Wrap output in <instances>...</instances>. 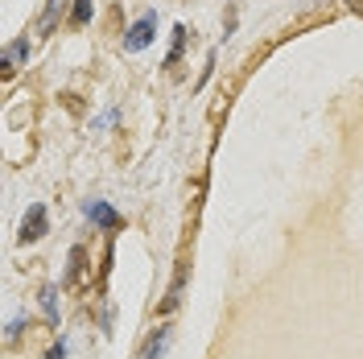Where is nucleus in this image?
Wrapping results in <instances>:
<instances>
[{"mask_svg": "<svg viewBox=\"0 0 363 359\" xmlns=\"http://www.w3.org/2000/svg\"><path fill=\"white\" fill-rule=\"evenodd\" d=\"M42 310H45L50 322H58V289H54V285H45L42 289Z\"/></svg>", "mask_w": 363, "mask_h": 359, "instance_id": "423d86ee", "label": "nucleus"}, {"mask_svg": "<svg viewBox=\"0 0 363 359\" xmlns=\"http://www.w3.org/2000/svg\"><path fill=\"white\" fill-rule=\"evenodd\" d=\"M25 58H29V42H13V45H4V67H21Z\"/></svg>", "mask_w": 363, "mask_h": 359, "instance_id": "39448f33", "label": "nucleus"}, {"mask_svg": "<svg viewBox=\"0 0 363 359\" xmlns=\"http://www.w3.org/2000/svg\"><path fill=\"white\" fill-rule=\"evenodd\" d=\"M87 215H91L99 227H108V231H116V227H120V215H116L108 202H87Z\"/></svg>", "mask_w": 363, "mask_h": 359, "instance_id": "7ed1b4c3", "label": "nucleus"}, {"mask_svg": "<svg viewBox=\"0 0 363 359\" xmlns=\"http://www.w3.org/2000/svg\"><path fill=\"white\" fill-rule=\"evenodd\" d=\"M153 29H157V17H153V13H145V17H140L133 29H128V38H124V50H128V54H140L145 45L153 42Z\"/></svg>", "mask_w": 363, "mask_h": 359, "instance_id": "f257e3e1", "label": "nucleus"}, {"mask_svg": "<svg viewBox=\"0 0 363 359\" xmlns=\"http://www.w3.org/2000/svg\"><path fill=\"white\" fill-rule=\"evenodd\" d=\"M91 21V0H74V25Z\"/></svg>", "mask_w": 363, "mask_h": 359, "instance_id": "1a4fd4ad", "label": "nucleus"}, {"mask_svg": "<svg viewBox=\"0 0 363 359\" xmlns=\"http://www.w3.org/2000/svg\"><path fill=\"white\" fill-rule=\"evenodd\" d=\"M45 359H62V347H54V351H50Z\"/></svg>", "mask_w": 363, "mask_h": 359, "instance_id": "9d476101", "label": "nucleus"}, {"mask_svg": "<svg viewBox=\"0 0 363 359\" xmlns=\"http://www.w3.org/2000/svg\"><path fill=\"white\" fill-rule=\"evenodd\" d=\"M58 9H62V0H50V4H45V17H42V29H54V21H58Z\"/></svg>", "mask_w": 363, "mask_h": 359, "instance_id": "6e6552de", "label": "nucleus"}, {"mask_svg": "<svg viewBox=\"0 0 363 359\" xmlns=\"http://www.w3.org/2000/svg\"><path fill=\"white\" fill-rule=\"evenodd\" d=\"M42 236H45V206L38 202V206H29V215H25V223H21V244H33Z\"/></svg>", "mask_w": 363, "mask_h": 359, "instance_id": "f03ea898", "label": "nucleus"}, {"mask_svg": "<svg viewBox=\"0 0 363 359\" xmlns=\"http://www.w3.org/2000/svg\"><path fill=\"white\" fill-rule=\"evenodd\" d=\"M351 4H355V13H363V0H351Z\"/></svg>", "mask_w": 363, "mask_h": 359, "instance_id": "9b49d317", "label": "nucleus"}, {"mask_svg": "<svg viewBox=\"0 0 363 359\" xmlns=\"http://www.w3.org/2000/svg\"><path fill=\"white\" fill-rule=\"evenodd\" d=\"M165 347H169V326H161V331H153V338L145 343V351H140V359H161V355H165Z\"/></svg>", "mask_w": 363, "mask_h": 359, "instance_id": "20e7f679", "label": "nucleus"}, {"mask_svg": "<svg viewBox=\"0 0 363 359\" xmlns=\"http://www.w3.org/2000/svg\"><path fill=\"white\" fill-rule=\"evenodd\" d=\"M182 42H186V29H174V50H169V58H165V67H174V62H178V54H182Z\"/></svg>", "mask_w": 363, "mask_h": 359, "instance_id": "0eeeda50", "label": "nucleus"}]
</instances>
